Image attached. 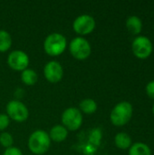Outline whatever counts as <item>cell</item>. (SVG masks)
<instances>
[{
    "mask_svg": "<svg viewBox=\"0 0 154 155\" xmlns=\"http://www.w3.org/2000/svg\"><path fill=\"white\" fill-rule=\"evenodd\" d=\"M51 142L48 133L38 129L30 134L27 141V146L33 154L43 155L50 149Z\"/></svg>",
    "mask_w": 154,
    "mask_h": 155,
    "instance_id": "6da1fadb",
    "label": "cell"
},
{
    "mask_svg": "<svg viewBox=\"0 0 154 155\" xmlns=\"http://www.w3.org/2000/svg\"><path fill=\"white\" fill-rule=\"evenodd\" d=\"M67 47V40L65 36L60 33H52L48 35L44 41V50L49 56L61 55Z\"/></svg>",
    "mask_w": 154,
    "mask_h": 155,
    "instance_id": "7a4b0ae2",
    "label": "cell"
},
{
    "mask_svg": "<svg viewBox=\"0 0 154 155\" xmlns=\"http://www.w3.org/2000/svg\"><path fill=\"white\" fill-rule=\"evenodd\" d=\"M133 116V105L126 101L117 104L111 112L110 120L115 126H123L129 123Z\"/></svg>",
    "mask_w": 154,
    "mask_h": 155,
    "instance_id": "3957f363",
    "label": "cell"
},
{
    "mask_svg": "<svg viewBox=\"0 0 154 155\" xmlns=\"http://www.w3.org/2000/svg\"><path fill=\"white\" fill-rule=\"evenodd\" d=\"M84 121V116L81 111L76 107H68L66 108L61 116L62 125L64 126L68 132L78 131Z\"/></svg>",
    "mask_w": 154,
    "mask_h": 155,
    "instance_id": "277c9868",
    "label": "cell"
},
{
    "mask_svg": "<svg viewBox=\"0 0 154 155\" xmlns=\"http://www.w3.org/2000/svg\"><path fill=\"white\" fill-rule=\"evenodd\" d=\"M69 52L76 60L84 61L91 55L92 46L87 39L83 36H77L70 42Z\"/></svg>",
    "mask_w": 154,
    "mask_h": 155,
    "instance_id": "5b68a950",
    "label": "cell"
},
{
    "mask_svg": "<svg viewBox=\"0 0 154 155\" xmlns=\"http://www.w3.org/2000/svg\"><path fill=\"white\" fill-rule=\"evenodd\" d=\"M6 114L10 120L23 123L29 117V110L26 105L19 100H11L5 106Z\"/></svg>",
    "mask_w": 154,
    "mask_h": 155,
    "instance_id": "8992f818",
    "label": "cell"
},
{
    "mask_svg": "<svg viewBox=\"0 0 154 155\" xmlns=\"http://www.w3.org/2000/svg\"><path fill=\"white\" fill-rule=\"evenodd\" d=\"M96 26L95 19L87 14L77 16L73 22V30L79 35H86L91 34Z\"/></svg>",
    "mask_w": 154,
    "mask_h": 155,
    "instance_id": "52a82bcc",
    "label": "cell"
},
{
    "mask_svg": "<svg viewBox=\"0 0 154 155\" xmlns=\"http://www.w3.org/2000/svg\"><path fill=\"white\" fill-rule=\"evenodd\" d=\"M6 63L8 66L14 71L23 72L28 68L30 59L25 52L22 50H14L9 53Z\"/></svg>",
    "mask_w": 154,
    "mask_h": 155,
    "instance_id": "ba28073f",
    "label": "cell"
},
{
    "mask_svg": "<svg viewBox=\"0 0 154 155\" xmlns=\"http://www.w3.org/2000/svg\"><path fill=\"white\" fill-rule=\"evenodd\" d=\"M132 49L133 54L137 58L146 59L152 53V44L148 37L144 35H140L133 40Z\"/></svg>",
    "mask_w": 154,
    "mask_h": 155,
    "instance_id": "9c48e42d",
    "label": "cell"
},
{
    "mask_svg": "<svg viewBox=\"0 0 154 155\" xmlns=\"http://www.w3.org/2000/svg\"><path fill=\"white\" fill-rule=\"evenodd\" d=\"M44 75L47 82L57 84L64 77V68L59 62L54 60L49 61L44 67Z\"/></svg>",
    "mask_w": 154,
    "mask_h": 155,
    "instance_id": "30bf717a",
    "label": "cell"
},
{
    "mask_svg": "<svg viewBox=\"0 0 154 155\" xmlns=\"http://www.w3.org/2000/svg\"><path fill=\"white\" fill-rule=\"evenodd\" d=\"M68 133L69 132L64 126H63L62 124H56L50 129L48 135L51 141L54 143H62L66 140Z\"/></svg>",
    "mask_w": 154,
    "mask_h": 155,
    "instance_id": "8fae6325",
    "label": "cell"
},
{
    "mask_svg": "<svg viewBox=\"0 0 154 155\" xmlns=\"http://www.w3.org/2000/svg\"><path fill=\"white\" fill-rule=\"evenodd\" d=\"M21 81L24 84L27 86L34 85L38 81V74L37 73L31 68H26L23 72H21Z\"/></svg>",
    "mask_w": 154,
    "mask_h": 155,
    "instance_id": "7c38bea8",
    "label": "cell"
},
{
    "mask_svg": "<svg viewBox=\"0 0 154 155\" xmlns=\"http://www.w3.org/2000/svg\"><path fill=\"white\" fill-rule=\"evenodd\" d=\"M126 27L133 35H139L143 29V22L140 17L132 15L126 20Z\"/></svg>",
    "mask_w": 154,
    "mask_h": 155,
    "instance_id": "4fadbf2b",
    "label": "cell"
},
{
    "mask_svg": "<svg viewBox=\"0 0 154 155\" xmlns=\"http://www.w3.org/2000/svg\"><path fill=\"white\" fill-rule=\"evenodd\" d=\"M78 109L82 114L84 113L85 114H92L97 110V103L92 98H85L80 102Z\"/></svg>",
    "mask_w": 154,
    "mask_h": 155,
    "instance_id": "5bb4252c",
    "label": "cell"
},
{
    "mask_svg": "<svg viewBox=\"0 0 154 155\" xmlns=\"http://www.w3.org/2000/svg\"><path fill=\"white\" fill-rule=\"evenodd\" d=\"M114 143L117 148L122 150L129 149L132 146V139L125 133H119L114 137Z\"/></svg>",
    "mask_w": 154,
    "mask_h": 155,
    "instance_id": "9a60e30c",
    "label": "cell"
},
{
    "mask_svg": "<svg viewBox=\"0 0 154 155\" xmlns=\"http://www.w3.org/2000/svg\"><path fill=\"white\" fill-rule=\"evenodd\" d=\"M129 155H152V151L146 143H135L129 148Z\"/></svg>",
    "mask_w": 154,
    "mask_h": 155,
    "instance_id": "2e32d148",
    "label": "cell"
},
{
    "mask_svg": "<svg viewBox=\"0 0 154 155\" xmlns=\"http://www.w3.org/2000/svg\"><path fill=\"white\" fill-rule=\"evenodd\" d=\"M11 35L5 30H0V53L7 52L12 46Z\"/></svg>",
    "mask_w": 154,
    "mask_h": 155,
    "instance_id": "e0dca14e",
    "label": "cell"
},
{
    "mask_svg": "<svg viewBox=\"0 0 154 155\" xmlns=\"http://www.w3.org/2000/svg\"><path fill=\"white\" fill-rule=\"evenodd\" d=\"M0 144L5 149L13 147L14 144V137L11 134L7 132H3L0 134Z\"/></svg>",
    "mask_w": 154,
    "mask_h": 155,
    "instance_id": "ac0fdd59",
    "label": "cell"
},
{
    "mask_svg": "<svg viewBox=\"0 0 154 155\" xmlns=\"http://www.w3.org/2000/svg\"><path fill=\"white\" fill-rule=\"evenodd\" d=\"M101 137H102V134H101L100 130L94 129L90 134V142L93 143V145L98 146L99 143H100V141H101Z\"/></svg>",
    "mask_w": 154,
    "mask_h": 155,
    "instance_id": "d6986e66",
    "label": "cell"
},
{
    "mask_svg": "<svg viewBox=\"0 0 154 155\" xmlns=\"http://www.w3.org/2000/svg\"><path fill=\"white\" fill-rule=\"evenodd\" d=\"M10 124V119L6 114H0V132L5 131Z\"/></svg>",
    "mask_w": 154,
    "mask_h": 155,
    "instance_id": "ffe728a7",
    "label": "cell"
},
{
    "mask_svg": "<svg viewBox=\"0 0 154 155\" xmlns=\"http://www.w3.org/2000/svg\"><path fill=\"white\" fill-rule=\"evenodd\" d=\"M3 155H23V153L19 148L13 146V147L5 149Z\"/></svg>",
    "mask_w": 154,
    "mask_h": 155,
    "instance_id": "44dd1931",
    "label": "cell"
},
{
    "mask_svg": "<svg viewBox=\"0 0 154 155\" xmlns=\"http://www.w3.org/2000/svg\"><path fill=\"white\" fill-rule=\"evenodd\" d=\"M146 93L149 97H151L152 99H154V80L150 82L146 85Z\"/></svg>",
    "mask_w": 154,
    "mask_h": 155,
    "instance_id": "7402d4cb",
    "label": "cell"
},
{
    "mask_svg": "<svg viewBox=\"0 0 154 155\" xmlns=\"http://www.w3.org/2000/svg\"><path fill=\"white\" fill-rule=\"evenodd\" d=\"M152 112H153V114H154V104H153V107H152Z\"/></svg>",
    "mask_w": 154,
    "mask_h": 155,
    "instance_id": "603a6c76",
    "label": "cell"
}]
</instances>
